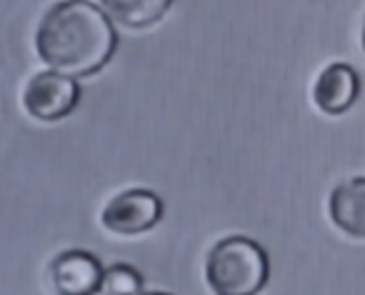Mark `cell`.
Wrapping results in <instances>:
<instances>
[{
	"label": "cell",
	"mask_w": 365,
	"mask_h": 295,
	"mask_svg": "<svg viewBox=\"0 0 365 295\" xmlns=\"http://www.w3.org/2000/svg\"><path fill=\"white\" fill-rule=\"evenodd\" d=\"M118 46L113 21L91 0H61L36 31V53L51 71L86 78L110 63Z\"/></svg>",
	"instance_id": "cell-1"
},
{
	"label": "cell",
	"mask_w": 365,
	"mask_h": 295,
	"mask_svg": "<svg viewBox=\"0 0 365 295\" xmlns=\"http://www.w3.org/2000/svg\"><path fill=\"white\" fill-rule=\"evenodd\" d=\"M268 278V255L245 235L218 240L205 258V283L215 295H258Z\"/></svg>",
	"instance_id": "cell-2"
},
{
	"label": "cell",
	"mask_w": 365,
	"mask_h": 295,
	"mask_svg": "<svg viewBox=\"0 0 365 295\" xmlns=\"http://www.w3.org/2000/svg\"><path fill=\"white\" fill-rule=\"evenodd\" d=\"M81 103V86L73 76L58 71H41L23 88V108L31 118L56 123L68 118Z\"/></svg>",
	"instance_id": "cell-3"
},
{
	"label": "cell",
	"mask_w": 365,
	"mask_h": 295,
	"mask_svg": "<svg viewBox=\"0 0 365 295\" xmlns=\"http://www.w3.org/2000/svg\"><path fill=\"white\" fill-rule=\"evenodd\" d=\"M163 218V200L153 190L130 188L108 200L101 223L106 230L118 235H138L155 228Z\"/></svg>",
	"instance_id": "cell-4"
},
{
	"label": "cell",
	"mask_w": 365,
	"mask_h": 295,
	"mask_svg": "<svg viewBox=\"0 0 365 295\" xmlns=\"http://www.w3.org/2000/svg\"><path fill=\"white\" fill-rule=\"evenodd\" d=\"M101 260L88 250H66L48 268V283L56 295H98L103 285Z\"/></svg>",
	"instance_id": "cell-5"
},
{
	"label": "cell",
	"mask_w": 365,
	"mask_h": 295,
	"mask_svg": "<svg viewBox=\"0 0 365 295\" xmlns=\"http://www.w3.org/2000/svg\"><path fill=\"white\" fill-rule=\"evenodd\" d=\"M360 95V76L348 63H333L323 68L313 86V103L325 115H343Z\"/></svg>",
	"instance_id": "cell-6"
},
{
	"label": "cell",
	"mask_w": 365,
	"mask_h": 295,
	"mask_svg": "<svg viewBox=\"0 0 365 295\" xmlns=\"http://www.w3.org/2000/svg\"><path fill=\"white\" fill-rule=\"evenodd\" d=\"M328 215L350 238H365V178H350L335 185L328 198Z\"/></svg>",
	"instance_id": "cell-7"
},
{
	"label": "cell",
	"mask_w": 365,
	"mask_h": 295,
	"mask_svg": "<svg viewBox=\"0 0 365 295\" xmlns=\"http://www.w3.org/2000/svg\"><path fill=\"white\" fill-rule=\"evenodd\" d=\"M173 0H101V8L113 23L125 28H148L163 21Z\"/></svg>",
	"instance_id": "cell-8"
},
{
	"label": "cell",
	"mask_w": 365,
	"mask_h": 295,
	"mask_svg": "<svg viewBox=\"0 0 365 295\" xmlns=\"http://www.w3.org/2000/svg\"><path fill=\"white\" fill-rule=\"evenodd\" d=\"M143 278L130 265H110L103 275L101 295H140Z\"/></svg>",
	"instance_id": "cell-9"
},
{
	"label": "cell",
	"mask_w": 365,
	"mask_h": 295,
	"mask_svg": "<svg viewBox=\"0 0 365 295\" xmlns=\"http://www.w3.org/2000/svg\"><path fill=\"white\" fill-rule=\"evenodd\" d=\"M360 43H363V51H365V23H363V33H360Z\"/></svg>",
	"instance_id": "cell-10"
},
{
	"label": "cell",
	"mask_w": 365,
	"mask_h": 295,
	"mask_svg": "<svg viewBox=\"0 0 365 295\" xmlns=\"http://www.w3.org/2000/svg\"><path fill=\"white\" fill-rule=\"evenodd\" d=\"M143 295V293H140ZM145 295H168V293H145Z\"/></svg>",
	"instance_id": "cell-11"
}]
</instances>
